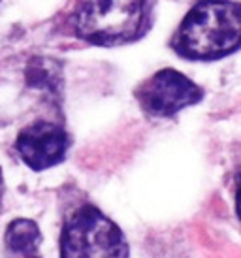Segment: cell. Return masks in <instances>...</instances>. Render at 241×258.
<instances>
[{"mask_svg": "<svg viewBox=\"0 0 241 258\" xmlns=\"http://www.w3.org/2000/svg\"><path fill=\"white\" fill-rule=\"evenodd\" d=\"M241 45V6L230 0H204L185 17L175 49L189 58H219Z\"/></svg>", "mask_w": 241, "mask_h": 258, "instance_id": "cell-1", "label": "cell"}, {"mask_svg": "<svg viewBox=\"0 0 241 258\" xmlns=\"http://www.w3.org/2000/svg\"><path fill=\"white\" fill-rule=\"evenodd\" d=\"M147 0H79L74 30L94 43L128 42L142 32Z\"/></svg>", "mask_w": 241, "mask_h": 258, "instance_id": "cell-2", "label": "cell"}, {"mask_svg": "<svg viewBox=\"0 0 241 258\" xmlns=\"http://www.w3.org/2000/svg\"><path fill=\"white\" fill-rule=\"evenodd\" d=\"M61 258H128V245L115 222L83 206L64 224Z\"/></svg>", "mask_w": 241, "mask_h": 258, "instance_id": "cell-3", "label": "cell"}, {"mask_svg": "<svg viewBox=\"0 0 241 258\" xmlns=\"http://www.w3.org/2000/svg\"><path fill=\"white\" fill-rule=\"evenodd\" d=\"M136 98L145 113L153 117H171L202 98V89L175 70H160L138 91Z\"/></svg>", "mask_w": 241, "mask_h": 258, "instance_id": "cell-4", "label": "cell"}, {"mask_svg": "<svg viewBox=\"0 0 241 258\" xmlns=\"http://www.w3.org/2000/svg\"><path fill=\"white\" fill-rule=\"evenodd\" d=\"M15 147L32 170H45L64 158L68 138L51 122H36L19 134Z\"/></svg>", "mask_w": 241, "mask_h": 258, "instance_id": "cell-5", "label": "cell"}, {"mask_svg": "<svg viewBox=\"0 0 241 258\" xmlns=\"http://www.w3.org/2000/svg\"><path fill=\"white\" fill-rule=\"evenodd\" d=\"M42 236L36 222L29 219H17L6 230L8 258H42L38 252Z\"/></svg>", "mask_w": 241, "mask_h": 258, "instance_id": "cell-6", "label": "cell"}, {"mask_svg": "<svg viewBox=\"0 0 241 258\" xmlns=\"http://www.w3.org/2000/svg\"><path fill=\"white\" fill-rule=\"evenodd\" d=\"M235 211L241 219V170L235 175Z\"/></svg>", "mask_w": 241, "mask_h": 258, "instance_id": "cell-7", "label": "cell"}, {"mask_svg": "<svg viewBox=\"0 0 241 258\" xmlns=\"http://www.w3.org/2000/svg\"><path fill=\"white\" fill-rule=\"evenodd\" d=\"M2 190H4V181H2V170H0V196H2Z\"/></svg>", "mask_w": 241, "mask_h": 258, "instance_id": "cell-8", "label": "cell"}]
</instances>
